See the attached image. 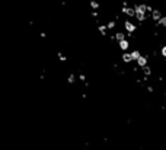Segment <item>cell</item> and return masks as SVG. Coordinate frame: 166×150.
Segmentation results:
<instances>
[{
  "instance_id": "14",
  "label": "cell",
  "mask_w": 166,
  "mask_h": 150,
  "mask_svg": "<svg viewBox=\"0 0 166 150\" xmlns=\"http://www.w3.org/2000/svg\"><path fill=\"white\" fill-rule=\"evenodd\" d=\"M130 54H131V58H133V61H134V60H136V58H137V57H138V55H140V54H141V53H140L138 50H133V51H131V53H130Z\"/></svg>"
},
{
  "instance_id": "13",
  "label": "cell",
  "mask_w": 166,
  "mask_h": 150,
  "mask_svg": "<svg viewBox=\"0 0 166 150\" xmlns=\"http://www.w3.org/2000/svg\"><path fill=\"white\" fill-rule=\"evenodd\" d=\"M67 82L70 83V85H74V83H76V74L70 73V74L67 76Z\"/></svg>"
},
{
  "instance_id": "9",
  "label": "cell",
  "mask_w": 166,
  "mask_h": 150,
  "mask_svg": "<svg viewBox=\"0 0 166 150\" xmlns=\"http://www.w3.org/2000/svg\"><path fill=\"white\" fill-rule=\"evenodd\" d=\"M156 25L159 26V28H163V29H166V16L165 15H162V18L156 22Z\"/></svg>"
},
{
  "instance_id": "12",
  "label": "cell",
  "mask_w": 166,
  "mask_h": 150,
  "mask_svg": "<svg viewBox=\"0 0 166 150\" xmlns=\"http://www.w3.org/2000/svg\"><path fill=\"white\" fill-rule=\"evenodd\" d=\"M89 6L92 7V10H98L101 7L99 2H96V0H90V2H89Z\"/></svg>"
},
{
  "instance_id": "7",
  "label": "cell",
  "mask_w": 166,
  "mask_h": 150,
  "mask_svg": "<svg viewBox=\"0 0 166 150\" xmlns=\"http://www.w3.org/2000/svg\"><path fill=\"white\" fill-rule=\"evenodd\" d=\"M124 38H127V37H125V34H124V32H121V31H117V32L111 37V39H112V41H117V42H118V41H121V39H124Z\"/></svg>"
},
{
  "instance_id": "8",
  "label": "cell",
  "mask_w": 166,
  "mask_h": 150,
  "mask_svg": "<svg viewBox=\"0 0 166 150\" xmlns=\"http://www.w3.org/2000/svg\"><path fill=\"white\" fill-rule=\"evenodd\" d=\"M141 72H143V77H150L152 76V67L147 64L144 67H141Z\"/></svg>"
},
{
  "instance_id": "19",
  "label": "cell",
  "mask_w": 166,
  "mask_h": 150,
  "mask_svg": "<svg viewBox=\"0 0 166 150\" xmlns=\"http://www.w3.org/2000/svg\"><path fill=\"white\" fill-rule=\"evenodd\" d=\"M92 16H93V18H98V16H99L98 10H93V12H92Z\"/></svg>"
},
{
  "instance_id": "16",
  "label": "cell",
  "mask_w": 166,
  "mask_h": 150,
  "mask_svg": "<svg viewBox=\"0 0 166 150\" xmlns=\"http://www.w3.org/2000/svg\"><path fill=\"white\" fill-rule=\"evenodd\" d=\"M79 80H80V82H87V77H86V74H83V73H80V74H79Z\"/></svg>"
},
{
  "instance_id": "15",
  "label": "cell",
  "mask_w": 166,
  "mask_h": 150,
  "mask_svg": "<svg viewBox=\"0 0 166 150\" xmlns=\"http://www.w3.org/2000/svg\"><path fill=\"white\" fill-rule=\"evenodd\" d=\"M57 57H58V60H60L61 63H66V61H67V57H66V55H64L63 53H58V54H57Z\"/></svg>"
},
{
  "instance_id": "11",
  "label": "cell",
  "mask_w": 166,
  "mask_h": 150,
  "mask_svg": "<svg viewBox=\"0 0 166 150\" xmlns=\"http://www.w3.org/2000/svg\"><path fill=\"white\" fill-rule=\"evenodd\" d=\"M115 28H117V22H115L114 19H111L108 24H106V29H108V31H114Z\"/></svg>"
},
{
  "instance_id": "6",
  "label": "cell",
  "mask_w": 166,
  "mask_h": 150,
  "mask_svg": "<svg viewBox=\"0 0 166 150\" xmlns=\"http://www.w3.org/2000/svg\"><path fill=\"white\" fill-rule=\"evenodd\" d=\"M121 60H123V63H125V64H130L131 61H133L131 54L128 53V51H123V54H121Z\"/></svg>"
},
{
  "instance_id": "10",
  "label": "cell",
  "mask_w": 166,
  "mask_h": 150,
  "mask_svg": "<svg viewBox=\"0 0 166 150\" xmlns=\"http://www.w3.org/2000/svg\"><path fill=\"white\" fill-rule=\"evenodd\" d=\"M98 31H99V34L102 37H106L108 35V29H106V25H98Z\"/></svg>"
},
{
  "instance_id": "2",
  "label": "cell",
  "mask_w": 166,
  "mask_h": 150,
  "mask_svg": "<svg viewBox=\"0 0 166 150\" xmlns=\"http://www.w3.org/2000/svg\"><path fill=\"white\" fill-rule=\"evenodd\" d=\"M136 63H137V67L138 68L144 67V66H147V64H149V57H147V55H144V54H140V55L136 58Z\"/></svg>"
},
{
  "instance_id": "20",
  "label": "cell",
  "mask_w": 166,
  "mask_h": 150,
  "mask_svg": "<svg viewBox=\"0 0 166 150\" xmlns=\"http://www.w3.org/2000/svg\"><path fill=\"white\" fill-rule=\"evenodd\" d=\"M39 37H41V38H47V34H45V32H39Z\"/></svg>"
},
{
  "instance_id": "21",
  "label": "cell",
  "mask_w": 166,
  "mask_h": 150,
  "mask_svg": "<svg viewBox=\"0 0 166 150\" xmlns=\"http://www.w3.org/2000/svg\"><path fill=\"white\" fill-rule=\"evenodd\" d=\"M165 16H166V15H165Z\"/></svg>"
},
{
  "instance_id": "4",
  "label": "cell",
  "mask_w": 166,
  "mask_h": 150,
  "mask_svg": "<svg viewBox=\"0 0 166 150\" xmlns=\"http://www.w3.org/2000/svg\"><path fill=\"white\" fill-rule=\"evenodd\" d=\"M160 18H162V10L160 9H153L152 12H150V19H152L155 24H156Z\"/></svg>"
},
{
  "instance_id": "5",
  "label": "cell",
  "mask_w": 166,
  "mask_h": 150,
  "mask_svg": "<svg viewBox=\"0 0 166 150\" xmlns=\"http://www.w3.org/2000/svg\"><path fill=\"white\" fill-rule=\"evenodd\" d=\"M118 47L121 51H128V48H130V42H128L127 38L121 39V41H118Z\"/></svg>"
},
{
  "instance_id": "1",
  "label": "cell",
  "mask_w": 166,
  "mask_h": 150,
  "mask_svg": "<svg viewBox=\"0 0 166 150\" xmlns=\"http://www.w3.org/2000/svg\"><path fill=\"white\" fill-rule=\"evenodd\" d=\"M124 29L127 31V34H134V32L137 31V25L134 24L133 20L125 19L124 20Z\"/></svg>"
},
{
  "instance_id": "3",
  "label": "cell",
  "mask_w": 166,
  "mask_h": 150,
  "mask_svg": "<svg viewBox=\"0 0 166 150\" xmlns=\"http://www.w3.org/2000/svg\"><path fill=\"white\" fill-rule=\"evenodd\" d=\"M134 6H125V7H121V13L125 15L127 18H134Z\"/></svg>"
},
{
  "instance_id": "18",
  "label": "cell",
  "mask_w": 166,
  "mask_h": 150,
  "mask_svg": "<svg viewBox=\"0 0 166 150\" xmlns=\"http://www.w3.org/2000/svg\"><path fill=\"white\" fill-rule=\"evenodd\" d=\"M146 90L149 93H153V92H155V87H153L152 85H147V86H146Z\"/></svg>"
},
{
  "instance_id": "17",
  "label": "cell",
  "mask_w": 166,
  "mask_h": 150,
  "mask_svg": "<svg viewBox=\"0 0 166 150\" xmlns=\"http://www.w3.org/2000/svg\"><path fill=\"white\" fill-rule=\"evenodd\" d=\"M160 54H162V57H163V58H166V45H162Z\"/></svg>"
}]
</instances>
